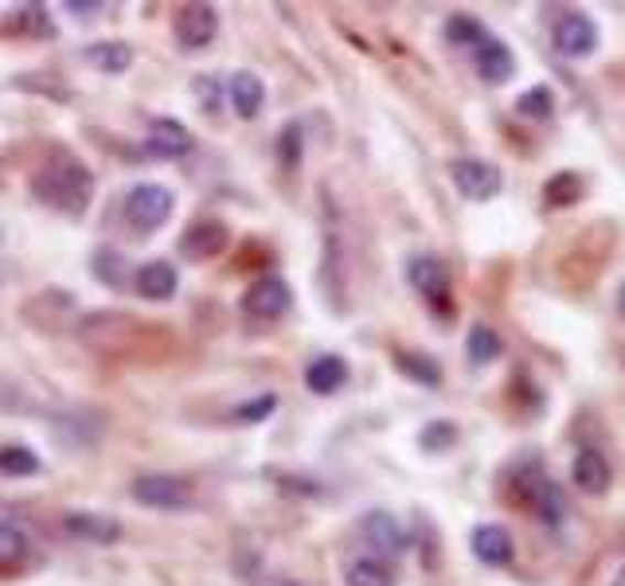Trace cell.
<instances>
[{"mask_svg":"<svg viewBox=\"0 0 625 586\" xmlns=\"http://www.w3.org/2000/svg\"><path fill=\"white\" fill-rule=\"evenodd\" d=\"M35 199H43L47 207H60L67 216H83L90 196H95V176L78 156L71 153H52V161L43 164L32 181Z\"/></svg>","mask_w":625,"mask_h":586,"instance_id":"6da1fadb","label":"cell"},{"mask_svg":"<svg viewBox=\"0 0 625 586\" xmlns=\"http://www.w3.org/2000/svg\"><path fill=\"white\" fill-rule=\"evenodd\" d=\"M172 207H176V196L164 184H138L126 196V224L138 235H153L172 219Z\"/></svg>","mask_w":625,"mask_h":586,"instance_id":"7a4b0ae2","label":"cell"},{"mask_svg":"<svg viewBox=\"0 0 625 586\" xmlns=\"http://www.w3.org/2000/svg\"><path fill=\"white\" fill-rule=\"evenodd\" d=\"M450 176H454L457 192H462L465 199H473V204H485V199L500 196V188H505V176H500L497 164L481 161V156H462V161L450 164Z\"/></svg>","mask_w":625,"mask_h":586,"instance_id":"3957f363","label":"cell"},{"mask_svg":"<svg viewBox=\"0 0 625 586\" xmlns=\"http://www.w3.org/2000/svg\"><path fill=\"white\" fill-rule=\"evenodd\" d=\"M290 302H293L290 285H285L278 274H262L247 293H243V313L255 321H278L285 310H290Z\"/></svg>","mask_w":625,"mask_h":586,"instance_id":"277c9868","label":"cell"},{"mask_svg":"<svg viewBox=\"0 0 625 586\" xmlns=\"http://www.w3.org/2000/svg\"><path fill=\"white\" fill-rule=\"evenodd\" d=\"M133 500L146 504V509H188L192 504V489L188 481L169 474H149L133 481Z\"/></svg>","mask_w":625,"mask_h":586,"instance_id":"5b68a950","label":"cell"},{"mask_svg":"<svg viewBox=\"0 0 625 586\" xmlns=\"http://www.w3.org/2000/svg\"><path fill=\"white\" fill-rule=\"evenodd\" d=\"M176 40H181L184 52H200L215 40L219 32V12L212 4H181L176 9Z\"/></svg>","mask_w":625,"mask_h":586,"instance_id":"8992f818","label":"cell"},{"mask_svg":"<svg viewBox=\"0 0 625 586\" xmlns=\"http://www.w3.org/2000/svg\"><path fill=\"white\" fill-rule=\"evenodd\" d=\"M556 47L567 55V59H586L599 47V28H594L591 17L583 12H567L556 24Z\"/></svg>","mask_w":625,"mask_h":586,"instance_id":"52a82bcc","label":"cell"},{"mask_svg":"<svg viewBox=\"0 0 625 586\" xmlns=\"http://www.w3.org/2000/svg\"><path fill=\"white\" fill-rule=\"evenodd\" d=\"M196 149V138H192L188 126H181L176 118H157L153 130H149L146 153L161 156V161H176V156H188Z\"/></svg>","mask_w":625,"mask_h":586,"instance_id":"ba28073f","label":"cell"},{"mask_svg":"<svg viewBox=\"0 0 625 586\" xmlns=\"http://www.w3.org/2000/svg\"><path fill=\"white\" fill-rule=\"evenodd\" d=\"M473 63H477V75L485 78V83H493V87H500V83H508V78L516 75L513 47H508L505 40H497V35H485V40L473 47Z\"/></svg>","mask_w":625,"mask_h":586,"instance_id":"9c48e42d","label":"cell"},{"mask_svg":"<svg viewBox=\"0 0 625 586\" xmlns=\"http://www.w3.org/2000/svg\"><path fill=\"white\" fill-rule=\"evenodd\" d=\"M223 247H227V227H223L219 219H196V224L181 235V254L192 262L215 259Z\"/></svg>","mask_w":625,"mask_h":586,"instance_id":"30bf717a","label":"cell"},{"mask_svg":"<svg viewBox=\"0 0 625 586\" xmlns=\"http://www.w3.org/2000/svg\"><path fill=\"white\" fill-rule=\"evenodd\" d=\"M407 278H411V285L422 293V297H430V302L445 310V297H450V270H445L442 262L430 259V254H419V259L407 262Z\"/></svg>","mask_w":625,"mask_h":586,"instance_id":"8fae6325","label":"cell"},{"mask_svg":"<svg viewBox=\"0 0 625 586\" xmlns=\"http://www.w3.org/2000/svg\"><path fill=\"white\" fill-rule=\"evenodd\" d=\"M473 555H477L485 567H508L516 555L513 532L500 524H481L473 528Z\"/></svg>","mask_w":625,"mask_h":586,"instance_id":"7c38bea8","label":"cell"},{"mask_svg":"<svg viewBox=\"0 0 625 586\" xmlns=\"http://www.w3.org/2000/svg\"><path fill=\"white\" fill-rule=\"evenodd\" d=\"M574 485L583 492H594V497H602V492L610 489V462H606V454L602 449H594V446H586V449H579V457H574Z\"/></svg>","mask_w":625,"mask_h":586,"instance_id":"4fadbf2b","label":"cell"},{"mask_svg":"<svg viewBox=\"0 0 625 586\" xmlns=\"http://www.w3.org/2000/svg\"><path fill=\"white\" fill-rule=\"evenodd\" d=\"M344 383H348V363H344V356H317V360L305 368V388L313 391V395H333V391H341Z\"/></svg>","mask_w":625,"mask_h":586,"instance_id":"5bb4252c","label":"cell"},{"mask_svg":"<svg viewBox=\"0 0 625 586\" xmlns=\"http://www.w3.org/2000/svg\"><path fill=\"white\" fill-rule=\"evenodd\" d=\"M227 98H231L235 113H239L243 121L258 118V110H262L266 102L262 78H258L255 70H239V75H231V83H227Z\"/></svg>","mask_w":625,"mask_h":586,"instance_id":"9a60e30c","label":"cell"},{"mask_svg":"<svg viewBox=\"0 0 625 586\" xmlns=\"http://www.w3.org/2000/svg\"><path fill=\"white\" fill-rule=\"evenodd\" d=\"M63 528L75 540H90V543H114L121 535V524L110 517H98V512H67Z\"/></svg>","mask_w":625,"mask_h":586,"instance_id":"2e32d148","label":"cell"},{"mask_svg":"<svg viewBox=\"0 0 625 586\" xmlns=\"http://www.w3.org/2000/svg\"><path fill=\"white\" fill-rule=\"evenodd\" d=\"M176 285H181V278H176V267H169V262H146L138 270V290L149 302H169Z\"/></svg>","mask_w":625,"mask_h":586,"instance_id":"e0dca14e","label":"cell"},{"mask_svg":"<svg viewBox=\"0 0 625 586\" xmlns=\"http://www.w3.org/2000/svg\"><path fill=\"white\" fill-rule=\"evenodd\" d=\"M364 535L387 555H399L407 547V532L399 528V520L387 517V512H371V517L364 520Z\"/></svg>","mask_w":625,"mask_h":586,"instance_id":"ac0fdd59","label":"cell"},{"mask_svg":"<svg viewBox=\"0 0 625 586\" xmlns=\"http://www.w3.org/2000/svg\"><path fill=\"white\" fill-rule=\"evenodd\" d=\"M344 583L348 586H395V575L384 560L360 555V560H352L348 567H344Z\"/></svg>","mask_w":625,"mask_h":586,"instance_id":"d6986e66","label":"cell"},{"mask_svg":"<svg viewBox=\"0 0 625 586\" xmlns=\"http://www.w3.org/2000/svg\"><path fill=\"white\" fill-rule=\"evenodd\" d=\"M586 184L579 173H556L548 184H543V199H548L551 207H574L579 199H583Z\"/></svg>","mask_w":625,"mask_h":586,"instance_id":"ffe728a7","label":"cell"},{"mask_svg":"<svg viewBox=\"0 0 625 586\" xmlns=\"http://www.w3.org/2000/svg\"><path fill=\"white\" fill-rule=\"evenodd\" d=\"M395 368L403 371V376H411L414 383H427V388H438V383H442L438 360H430V356H422V352H395Z\"/></svg>","mask_w":625,"mask_h":586,"instance_id":"44dd1931","label":"cell"},{"mask_svg":"<svg viewBox=\"0 0 625 586\" xmlns=\"http://www.w3.org/2000/svg\"><path fill=\"white\" fill-rule=\"evenodd\" d=\"M531 509L540 512L543 524H548V528H559L567 520V497H563V489H559V485H551V481H543L540 492H536V500H531Z\"/></svg>","mask_w":625,"mask_h":586,"instance_id":"7402d4cb","label":"cell"},{"mask_svg":"<svg viewBox=\"0 0 625 586\" xmlns=\"http://www.w3.org/2000/svg\"><path fill=\"white\" fill-rule=\"evenodd\" d=\"M465 352H470V360L477 368H485V363H493L500 356V337L488 325H473L470 340H465Z\"/></svg>","mask_w":625,"mask_h":586,"instance_id":"603a6c76","label":"cell"},{"mask_svg":"<svg viewBox=\"0 0 625 586\" xmlns=\"http://www.w3.org/2000/svg\"><path fill=\"white\" fill-rule=\"evenodd\" d=\"M86 59L95 63L103 75H121L133 63V52H129V44H95L86 52Z\"/></svg>","mask_w":625,"mask_h":586,"instance_id":"cb8c5ba5","label":"cell"},{"mask_svg":"<svg viewBox=\"0 0 625 586\" xmlns=\"http://www.w3.org/2000/svg\"><path fill=\"white\" fill-rule=\"evenodd\" d=\"M485 24H481L477 17H465V12H457V17L445 20V40L457 47H477L481 40H485Z\"/></svg>","mask_w":625,"mask_h":586,"instance_id":"d4e9b609","label":"cell"},{"mask_svg":"<svg viewBox=\"0 0 625 586\" xmlns=\"http://www.w3.org/2000/svg\"><path fill=\"white\" fill-rule=\"evenodd\" d=\"M0 474L32 477V474H40V457H35L28 446H0Z\"/></svg>","mask_w":625,"mask_h":586,"instance_id":"484cf974","label":"cell"},{"mask_svg":"<svg viewBox=\"0 0 625 586\" xmlns=\"http://www.w3.org/2000/svg\"><path fill=\"white\" fill-rule=\"evenodd\" d=\"M28 555V535L12 524H0V571L20 567Z\"/></svg>","mask_w":625,"mask_h":586,"instance_id":"4316f807","label":"cell"},{"mask_svg":"<svg viewBox=\"0 0 625 586\" xmlns=\"http://www.w3.org/2000/svg\"><path fill=\"white\" fill-rule=\"evenodd\" d=\"M516 110H520V118L543 121V118H551V110H556V98H551L548 87H531V90H524V95H520Z\"/></svg>","mask_w":625,"mask_h":586,"instance_id":"83f0119b","label":"cell"},{"mask_svg":"<svg viewBox=\"0 0 625 586\" xmlns=\"http://www.w3.org/2000/svg\"><path fill=\"white\" fill-rule=\"evenodd\" d=\"M419 442H422V449H430V454H442V449H450L457 442V426L438 419V423H430L427 431L419 434Z\"/></svg>","mask_w":625,"mask_h":586,"instance_id":"f1b7e54d","label":"cell"},{"mask_svg":"<svg viewBox=\"0 0 625 586\" xmlns=\"http://www.w3.org/2000/svg\"><path fill=\"white\" fill-rule=\"evenodd\" d=\"M274 411H278V395H258L250 399V403H243L239 411H235V419H239V423H262V419H270Z\"/></svg>","mask_w":625,"mask_h":586,"instance_id":"f546056e","label":"cell"},{"mask_svg":"<svg viewBox=\"0 0 625 586\" xmlns=\"http://www.w3.org/2000/svg\"><path fill=\"white\" fill-rule=\"evenodd\" d=\"M278 153H282L285 169H293V164L301 161V126L298 121H290V126L282 130V145H278Z\"/></svg>","mask_w":625,"mask_h":586,"instance_id":"4dcf8cb0","label":"cell"},{"mask_svg":"<svg viewBox=\"0 0 625 586\" xmlns=\"http://www.w3.org/2000/svg\"><path fill=\"white\" fill-rule=\"evenodd\" d=\"M196 95L207 102V110H212V106L219 102V90H215V83H212V78H200V83H196Z\"/></svg>","mask_w":625,"mask_h":586,"instance_id":"1f68e13d","label":"cell"},{"mask_svg":"<svg viewBox=\"0 0 625 586\" xmlns=\"http://www.w3.org/2000/svg\"><path fill=\"white\" fill-rule=\"evenodd\" d=\"M67 12H103V4H78V0H67Z\"/></svg>","mask_w":625,"mask_h":586,"instance_id":"d6a6232c","label":"cell"},{"mask_svg":"<svg viewBox=\"0 0 625 586\" xmlns=\"http://www.w3.org/2000/svg\"><path fill=\"white\" fill-rule=\"evenodd\" d=\"M617 313L625 317V282H622V290H617Z\"/></svg>","mask_w":625,"mask_h":586,"instance_id":"836d02e7","label":"cell"},{"mask_svg":"<svg viewBox=\"0 0 625 586\" xmlns=\"http://www.w3.org/2000/svg\"><path fill=\"white\" fill-rule=\"evenodd\" d=\"M614 586H625V571H622V575H617V583Z\"/></svg>","mask_w":625,"mask_h":586,"instance_id":"e575fe53","label":"cell"}]
</instances>
